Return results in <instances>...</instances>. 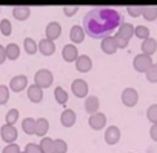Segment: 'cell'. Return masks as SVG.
Returning <instances> with one entry per match:
<instances>
[{
  "label": "cell",
  "mask_w": 157,
  "mask_h": 153,
  "mask_svg": "<svg viewBox=\"0 0 157 153\" xmlns=\"http://www.w3.org/2000/svg\"><path fill=\"white\" fill-rule=\"evenodd\" d=\"M122 25V16L111 8H94L83 17V31L93 39L109 37Z\"/></svg>",
  "instance_id": "cell-1"
},
{
  "label": "cell",
  "mask_w": 157,
  "mask_h": 153,
  "mask_svg": "<svg viewBox=\"0 0 157 153\" xmlns=\"http://www.w3.org/2000/svg\"><path fill=\"white\" fill-rule=\"evenodd\" d=\"M52 81H54L52 73H51L49 70H46V68L39 70V71L36 73V76H34V82H36V85H37V87H40L42 90H43V88L51 87Z\"/></svg>",
  "instance_id": "cell-2"
},
{
  "label": "cell",
  "mask_w": 157,
  "mask_h": 153,
  "mask_svg": "<svg viewBox=\"0 0 157 153\" xmlns=\"http://www.w3.org/2000/svg\"><path fill=\"white\" fill-rule=\"evenodd\" d=\"M0 135H2V139L8 144H14V141L17 139V128L14 125L5 124L3 127H0Z\"/></svg>",
  "instance_id": "cell-3"
},
{
  "label": "cell",
  "mask_w": 157,
  "mask_h": 153,
  "mask_svg": "<svg viewBox=\"0 0 157 153\" xmlns=\"http://www.w3.org/2000/svg\"><path fill=\"white\" fill-rule=\"evenodd\" d=\"M26 85H28V79H26V76H23V74L14 76V78L11 79V82H10V88L13 91H16V93L23 91L26 88Z\"/></svg>",
  "instance_id": "cell-4"
},
{
  "label": "cell",
  "mask_w": 157,
  "mask_h": 153,
  "mask_svg": "<svg viewBox=\"0 0 157 153\" xmlns=\"http://www.w3.org/2000/svg\"><path fill=\"white\" fill-rule=\"evenodd\" d=\"M71 90L77 98H85L88 95V84L83 79H75L71 84Z\"/></svg>",
  "instance_id": "cell-5"
},
{
  "label": "cell",
  "mask_w": 157,
  "mask_h": 153,
  "mask_svg": "<svg viewBox=\"0 0 157 153\" xmlns=\"http://www.w3.org/2000/svg\"><path fill=\"white\" fill-rule=\"evenodd\" d=\"M75 68L77 71H80V73H88L91 68H93V60L90 56L83 54V56H78L77 60H75Z\"/></svg>",
  "instance_id": "cell-6"
},
{
  "label": "cell",
  "mask_w": 157,
  "mask_h": 153,
  "mask_svg": "<svg viewBox=\"0 0 157 153\" xmlns=\"http://www.w3.org/2000/svg\"><path fill=\"white\" fill-rule=\"evenodd\" d=\"M88 124L93 130H102L106 124V116L103 113H96V115H91L90 119H88Z\"/></svg>",
  "instance_id": "cell-7"
},
{
  "label": "cell",
  "mask_w": 157,
  "mask_h": 153,
  "mask_svg": "<svg viewBox=\"0 0 157 153\" xmlns=\"http://www.w3.org/2000/svg\"><path fill=\"white\" fill-rule=\"evenodd\" d=\"M60 33H62V26L59 22H51L46 25V39L54 42L56 39L60 37Z\"/></svg>",
  "instance_id": "cell-8"
},
{
  "label": "cell",
  "mask_w": 157,
  "mask_h": 153,
  "mask_svg": "<svg viewBox=\"0 0 157 153\" xmlns=\"http://www.w3.org/2000/svg\"><path fill=\"white\" fill-rule=\"evenodd\" d=\"M62 56H63V59H65L66 62H74V60H77V57H78L77 46L72 45V43L65 45V46H63V51H62Z\"/></svg>",
  "instance_id": "cell-9"
},
{
  "label": "cell",
  "mask_w": 157,
  "mask_h": 153,
  "mask_svg": "<svg viewBox=\"0 0 157 153\" xmlns=\"http://www.w3.org/2000/svg\"><path fill=\"white\" fill-rule=\"evenodd\" d=\"M119 139H120V130L117 127H114V125L108 127L106 131H105V141H106V144L114 145V144H117Z\"/></svg>",
  "instance_id": "cell-10"
},
{
  "label": "cell",
  "mask_w": 157,
  "mask_h": 153,
  "mask_svg": "<svg viewBox=\"0 0 157 153\" xmlns=\"http://www.w3.org/2000/svg\"><path fill=\"white\" fill-rule=\"evenodd\" d=\"M69 39H71L72 45H74V43H82L83 39H85V31H83V28L78 26V25H74V26L71 28V31H69Z\"/></svg>",
  "instance_id": "cell-11"
},
{
  "label": "cell",
  "mask_w": 157,
  "mask_h": 153,
  "mask_svg": "<svg viewBox=\"0 0 157 153\" xmlns=\"http://www.w3.org/2000/svg\"><path fill=\"white\" fill-rule=\"evenodd\" d=\"M28 99H29L31 102H34V104L40 102V101L43 99V90H42L40 87H37L36 84H34V85H29V87H28Z\"/></svg>",
  "instance_id": "cell-12"
},
{
  "label": "cell",
  "mask_w": 157,
  "mask_h": 153,
  "mask_svg": "<svg viewBox=\"0 0 157 153\" xmlns=\"http://www.w3.org/2000/svg\"><path fill=\"white\" fill-rule=\"evenodd\" d=\"M39 51H40L43 56H51V54H54V51H56V45H54V42H51V40H48V39L45 37V39H42V40L39 42Z\"/></svg>",
  "instance_id": "cell-13"
},
{
  "label": "cell",
  "mask_w": 157,
  "mask_h": 153,
  "mask_svg": "<svg viewBox=\"0 0 157 153\" xmlns=\"http://www.w3.org/2000/svg\"><path fill=\"white\" fill-rule=\"evenodd\" d=\"M60 122L63 127H72L75 124V113L71 110V108H66L63 110L62 116H60Z\"/></svg>",
  "instance_id": "cell-14"
},
{
  "label": "cell",
  "mask_w": 157,
  "mask_h": 153,
  "mask_svg": "<svg viewBox=\"0 0 157 153\" xmlns=\"http://www.w3.org/2000/svg\"><path fill=\"white\" fill-rule=\"evenodd\" d=\"M102 51L105 54H114L117 51V45H116V40L114 37H105L102 39Z\"/></svg>",
  "instance_id": "cell-15"
},
{
  "label": "cell",
  "mask_w": 157,
  "mask_h": 153,
  "mask_svg": "<svg viewBox=\"0 0 157 153\" xmlns=\"http://www.w3.org/2000/svg\"><path fill=\"white\" fill-rule=\"evenodd\" d=\"M122 101H123L125 105L132 107V105L137 102V91L132 90V88H126V90L122 93Z\"/></svg>",
  "instance_id": "cell-16"
},
{
  "label": "cell",
  "mask_w": 157,
  "mask_h": 153,
  "mask_svg": "<svg viewBox=\"0 0 157 153\" xmlns=\"http://www.w3.org/2000/svg\"><path fill=\"white\" fill-rule=\"evenodd\" d=\"M99 105H100V102H99V99H97L96 96H90V98H86V101H85V110H86L90 115L99 113Z\"/></svg>",
  "instance_id": "cell-17"
},
{
  "label": "cell",
  "mask_w": 157,
  "mask_h": 153,
  "mask_svg": "<svg viewBox=\"0 0 157 153\" xmlns=\"http://www.w3.org/2000/svg\"><path fill=\"white\" fill-rule=\"evenodd\" d=\"M48 128H49V122H48V119L40 118V119L36 121V135H37V136H45L46 131H48Z\"/></svg>",
  "instance_id": "cell-18"
},
{
  "label": "cell",
  "mask_w": 157,
  "mask_h": 153,
  "mask_svg": "<svg viewBox=\"0 0 157 153\" xmlns=\"http://www.w3.org/2000/svg\"><path fill=\"white\" fill-rule=\"evenodd\" d=\"M29 14H31V10H29L28 6H16V8L13 10V16H14L17 20H25V19L29 17Z\"/></svg>",
  "instance_id": "cell-19"
},
{
  "label": "cell",
  "mask_w": 157,
  "mask_h": 153,
  "mask_svg": "<svg viewBox=\"0 0 157 153\" xmlns=\"http://www.w3.org/2000/svg\"><path fill=\"white\" fill-rule=\"evenodd\" d=\"M5 51H6V59H11V60H16L20 56V48L16 43H8L5 46Z\"/></svg>",
  "instance_id": "cell-20"
},
{
  "label": "cell",
  "mask_w": 157,
  "mask_h": 153,
  "mask_svg": "<svg viewBox=\"0 0 157 153\" xmlns=\"http://www.w3.org/2000/svg\"><path fill=\"white\" fill-rule=\"evenodd\" d=\"M149 63H151V60H149L148 56H137L134 59V66H136L137 71H145L149 66Z\"/></svg>",
  "instance_id": "cell-21"
},
{
  "label": "cell",
  "mask_w": 157,
  "mask_h": 153,
  "mask_svg": "<svg viewBox=\"0 0 157 153\" xmlns=\"http://www.w3.org/2000/svg\"><path fill=\"white\" fill-rule=\"evenodd\" d=\"M42 153H54V139L51 138H43L39 144Z\"/></svg>",
  "instance_id": "cell-22"
},
{
  "label": "cell",
  "mask_w": 157,
  "mask_h": 153,
  "mask_svg": "<svg viewBox=\"0 0 157 153\" xmlns=\"http://www.w3.org/2000/svg\"><path fill=\"white\" fill-rule=\"evenodd\" d=\"M22 128L25 130L26 135H36V119L34 118H26L22 122Z\"/></svg>",
  "instance_id": "cell-23"
},
{
  "label": "cell",
  "mask_w": 157,
  "mask_h": 153,
  "mask_svg": "<svg viewBox=\"0 0 157 153\" xmlns=\"http://www.w3.org/2000/svg\"><path fill=\"white\" fill-rule=\"evenodd\" d=\"M134 34V28H132V25H129V23H122L120 25V30H119V33H117V36H120V37H123V39H129L131 36Z\"/></svg>",
  "instance_id": "cell-24"
},
{
  "label": "cell",
  "mask_w": 157,
  "mask_h": 153,
  "mask_svg": "<svg viewBox=\"0 0 157 153\" xmlns=\"http://www.w3.org/2000/svg\"><path fill=\"white\" fill-rule=\"evenodd\" d=\"M23 46H25V51H26L28 54H34V53L37 51V48H39L37 42H36L34 39H31V37H26V39L23 40Z\"/></svg>",
  "instance_id": "cell-25"
},
{
  "label": "cell",
  "mask_w": 157,
  "mask_h": 153,
  "mask_svg": "<svg viewBox=\"0 0 157 153\" xmlns=\"http://www.w3.org/2000/svg\"><path fill=\"white\" fill-rule=\"evenodd\" d=\"M54 96H56V101L60 104V105H65L68 102V93L62 88V87H57L54 90Z\"/></svg>",
  "instance_id": "cell-26"
},
{
  "label": "cell",
  "mask_w": 157,
  "mask_h": 153,
  "mask_svg": "<svg viewBox=\"0 0 157 153\" xmlns=\"http://www.w3.org/2000/svg\"><path fill=\"white\" fill-rule=\"evenodd\" d=\"M0 33H2L3 36H10L13 33V25L8 19H3L0 20Z\"/></svg>",
  "instance_id": "cell-27"
},
{
  "label": "cell",
  "mask_w": 157,
  "mask_h": 153,
  "mask_svg": "<svg viewBox=\"0 0 157 153\" xmlns=\"http://www.w3.org/2000/svg\"><path fill=\"white\" fill-rule=\"evenodd\" d=\"M19 119V110L17 108H11L8 113H6V124L10 125H14Z\"/></svg>",
  "instance_id": "cell-28"
},
{
  "label": "cell",
  "mask_w": 157,
  "mask_h": 153,
  "mask_svg": "<svg viewBox=\"0 0 157 153\" xmlns=\"http://www.w3.org/2000/svg\"><path fill=\"white\" fill-rule=\"evenodd\" d=\"M68 145L63 139H54V153H66Z\"/></svg>",
  "instance_id": "cell-29"
},
{
  "label": "cell",
  "mask_w": 157,
  "mask_h": 153,
  "mask_svg": "<svg viewBox=\"0 0 157 153\" xmlns=\"http://www.w3.org/2000/svg\"><path fill=\"white\" fill-rule=\"evenodd\" d=\"M10 99V88L5 85H0V105H5Z\"/></svg>",
  "instance_id": "cell-30"
},
{
  "label": "cell",
  "mask_w": 157,
  "mask_h": 153,
  "mask_svg": "<svg viewBox=\"0 0 157 153\" xmlns=\"http://www.w3.org/2000/svg\"><path fill=\"white\" fill-rule=\"evenodd\" d=\"M25 153H42V150H40V147H39L37 144L29 142V144H26V147H25Z\"/></svg>",
  "instance_id": "cell-31"
},
{
  "label": "cell",
  "mask_w": 157,
  "mask_h": 153,
  "mask_svg": "<svg viewBox=\"0 0 157 153\" xmlns=\"http://www.w3.org/2000/svg\"><path fill=\"white\" fill-rule=\"evenodd\" d=\"M2 153H22V151H20V147H19L17 144H8V145L3 148Z\"/></svg>",
  "instance_id": "cell-32"
},
{
  "label": "cell",
  "mask_w": 157,
  "mask_h": 153,
  "mask_svg": "<svg viewBox=\"0 0 157 153\" xmlns=\"http://www.w3.org/2000/svg\"><path fill=\"white\" fill-rule=\"evenodd\" d=\"M134 33H136L137 37H142V39L148 37V30H146L145 26H137V28L134 30Z\"/></svg>",
  "instance_id": "cell-33"
},
{
  "label": "cell",
  "mask_w": 157,
  "mask_h": 153,
  "mask_svg": "<svg viewBox=\"0 0 157 153\" xmlns=\"http://www.w3.org/2000/svg\"><path fill=\"white\" fill-rule=\"evenodd\" d=\"M154 50H155V42L154 40H148V42L143 43V51L145 53H152Z\"/></svg>",
  "instance_id": "cell-34"
},
{
  "label": "cell",
  "mask_w": 157,
  "mask_h": 153,
  "mask_svg": "<svg viewBox=\"0 0 157 153\" xmlns=\"http://www.w3.org/2000/svg\"><path fill=\"white\" fill-rule=\"evenodd\" d=\"M114 40H116V45H117V48H125V46L128 45V40H126V39H123V37H120V36H117V34H116Z\"/></svg>",
  "instance_id": "cell-35"
},
{
  "label": "cell",
  "mask_w": 157,
  "mask_h": 153,
  "mask_svg": "<svg viewBox=\"0 0 157 153\" xmlns=\"http://www.w3.org/2000/svg\"><path fill=\"white\" fill-rule=\"evenodd\" d=\"M77 11H78L77 6H65V8H63V13H65V16H68V17H69V16H74Z\"/></svg>",
  "instance_id": "cell-36"
},
{
  "label": "cell",
  "mask_w": 157,
  "mask_h": 153,
  "mask_svg": "<svg viewBox=\"0 0 157 153\" xmlns=\"http://www.w3.org/2000/svg\"><path fill=\"white\" fill-rule=\"evenodd\" d=\"M143 14H145L146 19H154V16L157 14V10H155V8H146V10L143 11Z\"/></svg>",
  "instance_id": "cell-37"
},
{
  "label": "cell",
  "mask_w": 157,
  "mask_h": 153,
  "mask_svg": "<svg viewBox=\"0 0 157 153\" xmlns=\"http://www.w3.org/2000/svg\"><path fill=\"white\" fill-rule=\"evenodd\" d=\"M148 116H149V119L151 121H157V105H152V108L148 111Z\"/></svg>",
  "instance_id": "cell-38"
},
{
  "label": "cell",
  "mask_w": 157,
  "mask_h": 153,
  "mask_svg": "<svg viewBox=\"0 0 157 153\" xmlns=\"http://www.w3.org/2000/svg\"><path fill=\"white\" fill-rule=\"evenodd\" d=\"M128 13H129L131 16H139V14L142 13V8H139V6H129V8H128Z\"/></svg>",
  "instance_id": "cell-39"
},
{
  "label": "cell",
  "mask_w": 157,
  "mask_h": 153,
  "mask_svg": "<svg viewBox=\"0 0 157 153\" xmlns=\"http://www.w3.org/2000/svg\"><path fill=\"white\" fill-rule=\"evenodd\" d=\"M5 60H6V51L3 45H0V63H3Z\"/></svg>",
  "instance_id": "cell-40"
},
{
  "label": "cell",
  "mask_w": 157,
  "mask_h": 153,
  "mask_svg": "<svg viewBox=\"0 0 157 153\" xmlns=\"http://www.w3.org/2000/svg\"><path fill=\"white\" fill-rule=\"evenodd\" d=\"M148 78H149L151 81H157V73H155V71H151V73L148 74Z\"/></svg>",
  "instance_id": "cell-41"
},
{
  "label": "cell",
  "mask_w": 157,
  "mask_h": 153,
  "mask_svg": "<svg viewBox=\"0 0 157 153\" xmlns=\"http://www.w3.org/2000/svg\"><path fill=\"white\" fill-rule=\"evenodd\" d=\"M151 135H152V138H154V139H157V127H152Z\"/></svg>",
  "instance_id": "cell-42"
},
{
  "label": "cell",
  "mask_w": 157,
  "mask_h": 153,
  "mask_svg": "<svg viewBox=\"0 0 157 153\" xmlns=\"http://www.w3.org/2000/svg\"><path fill=\"white\" fill-rule=\"evenodd\" d=\"M23 153H25V151H23Z\"/></svg>",
  "instance_id": "cell-43"
}]
</instances>
